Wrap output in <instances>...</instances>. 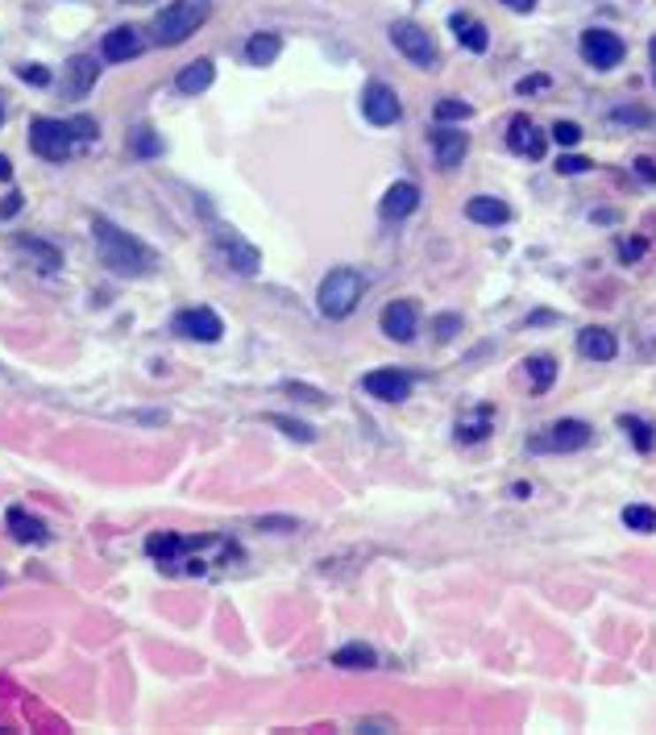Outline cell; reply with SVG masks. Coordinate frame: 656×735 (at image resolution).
Listing matches in <instances>:
<instances>
[{"label": "cell", "instance_id": "d590c367", "mask_svg": "<svg viewBox=\"0 0 656 735\" xmlns=\"http://www.w3.org/2000/svg\"><path fill=\"white\" fill-rule=\"evenodd\" d=\"M432 328H437V341H453L457 337V333H461V316H437V320H432Z\"/></svg>", "mask_w": 656, "mask_h": 735}, {"label": "cell", "instance_id": "7c38bea8", "mask_svg": "<svg viewBox=\"0 0 656 735\" xmlns=\"http://www.w3.org/2000/svg\"><path fill=\"white\" fill-rule=\"evenodd\" d=\"M378 325H383V333L391 341H399V345H408V341H416V325H420V308L411 300H395L386 303L383 316H378Z\"/></svg>", "mask_w": 656, "mask_h": 735}, {"label": "cell", "instance_id": "e575fe53", "mask_svg": "<svg viewBox=\"0 0 656 735\" xmlns=\"http://www.w3.org/2000/svg\"><path fill=\"white\" fill-rule=\"evenodd\" d=\"M590 158H582V154H561L557 158V175H586L590 171Z\"/></svg>", "mask_w": 656, "mask_h": 735}, {"label": "cell", "instance_id": "1f68e13d", "mask_svg": "<svg viewBox=\"0 0 656 735\" xmlns=\"http://www.w3.org/2000/svg\"><path fill=\"white\" fill-rule=\"evenodd\" d=\"M469 104L465 100H457V96H445V100H437V109H432V117H437L440 125H449V121H465L469 117Z\"/></svg>", "mask_w": 656, "mask_h": 735}, {"label": "cell", "instance_id": "8d00e7d4", "mask_svg": "<svg viewBox=\"0 0 656 735\" xmlns=\"http://www.w3.org/2000/svg\"><path fill=\"white\" fill-rule=\"evenodd\" d=\"M17 80L34 83V88H46V83H50V71L38 67V63H26V67H17Z\"/></svg>", "mask_w": 656, "mask_h": 735}, {"label": "cell", "instance_id": "4dcf8cb0", "mask_svg": "<svg viewBox=\"0 0 656 735\" xmlns=\"http://www.w3.org/2000/svg\"><path fill=\"white\" fill-rule=\"evenodd\" d=\"M266 424H274V428H283V433H287L291 440H303V445H312V440H316V428H312V424L291 420V416H278V411H271V416H266Z\"/></svg>", "mask_w": 656, "mask_h": 735}, {"label": "cell", "instance_id": "5bb4252c", "mask_svg": "<svg viewBox=\"0 0 656 735\" xmlns=\"http://www.w3.org/2000/svg\"><path fill=\"white\" fill-rule=\"evenodd\" d=\"M507 146L515 154H523V158H545L548 142L528 117H511V125H507Z\"/></svg>", "mask_w": 656, "mask_h": 735}, {"label": "cell", "instance_id": "52a82bcc", "mask_svg": "<svg viewBox=\"0 0 656 735\" xmlns=\"http://www.w3.org/2000/svg\"><path fill=\"white\" fill-rule=\"evenodd\" d=\"M590 445V424L586 420H557L545 436H536L528 449L532 453H577Z\"/></svg>", "mask_w": 656, "mask_h": 735}, {"label": "cell", "instance_id": "5b68a950", "mask_svg": "<svg viewBox=\"0 0 656 735\" xmlns=\"http://www.w3.org/2000/svg\"><path fill=\"white\" fill-rule=\"evenodd\" d=\"M386 34H391V46H395L403 58H411L416 67L432 71L440 63L437 42H432V34H428L424 26H416V21H395V26L386 29Z\"/></svg>", "mask_w": 656, "mask_h": 735}, {"label": "cell", "instance_id": "4316f807", "mask_svg": "<svg viewBox=\"0 0 656 735\" xmlns=\"http://www.w3.org/2000/svg\"><path fill=\"white\" fill-rule=\"evenodd\" d=\"M491 420H494L491 408H478V411H469V416H461V420H457V440H465V445L482 440V436L491 433Z\"/></svg>", "mask_w": 656, "mask_h": 735}, {"label": "cell", "instance_id": "8fae6325", "mask_svg": "<svg viewBox=\"0 0 656 735\" xmlns=\"http://www.w3.org/2000/svg\"><path fill=\"white\" fill-rule=\"evenodd\" d=\"M362 387H366V395L383 399V403H403V399H411V374H403V370H395V366L370 370L366 379H362Z\"/></svg>", "mask_w": 656, "mask_h": 735}, {"label": "cell", "instance_id": "4fadbf2b", "mask_svg": "<svg viewBox=\"0 0 656 735\" xmlns=\"http://www.w3.org/2000/svg\"><path fill=\"white\" fill-rule=\"evenodd\" d=\"M141 46H146V42H141V34H137L133 26H117L100 38V55L109 58V63H129V58L141 55Z\"/></svg>", "mask_w": 656, "mask_h": 735}, {"label": "cell", "instance_id": "d6986e66", "mask_svg": "<svg viewBox=\"0 0 656 735\" xmlns=\"http://www.w3.org/2000/svg\"><path fill=\"white\" fill-rule=\"evenodd\" d=\"M212 80H217V67H212V58H195V63H187V67L179 71L175 88L183 96H200L212 88Z\"/></svg>", "mask_w": 656, "mask_h": 735}, {"label": "cell", "instance_id": "484cf974", "mask_svg": "<svg viewBox=\"0 0 656 735\" xmlns=\"http://www.w3.org/2000/svg\"><path fill=\"white\" fill-rule=\"evenodd\" d=\"M67 71H71V96H88L100 75V63L92 55H80V58H71Z\"/></svg>", "mask_w": 656, "mask_h": 735}, {"label": "cell", "instance_id": "ee69618b", "mask_svg": "<svg viewBox=\"0 0 656 735\" xmlns=\"http://www.w3.org/2000/svg\"><path fill=\"white\" fill-rule=\"evenodd\" d=\"M378 727H395V723L391 719H366L362 723V731H378Z\"/></svg>", "mask_w": 656, "mask_h": 735}, {"label": "cell", "instance_id": "f6af8a7d", "mask_svg": "<svg viewBox=\"0 0 656 735\" xmlns=\"http://www.w3.org/2000/svg\"><path fill=\"white\" fill-rule=\"evenodd\" d=\"M0 179H9V158L0 154Z\"/></svg>", "mask_w": 656, "mask_h": 735}, {"label": "cell", "instance_id": "ab89813d", "mask_svg": "<svg viewBox=\"0 0 656 735\" xmlns=\"http://www.w3.org/2000/svg\"><path fill=\"white\" fill-rule=\"evenodd\" d=\"M636 175H640L644 183H656V163L652 158H636Z\"/></svg>", "mask_w": 656, "mask_h": 735}, {"label": "cell", "instance_id": "ac0fdd59", "mask_svg": "<svg viewBox=\"0 0 656 735\" xmlns=\"http://www.w3.org/2000/svg\"><path fill=\"white\" fill-rule=\"evenodd\" d=\"M4 519H9V532H13L21 545H46V540H50L46 524L29 516L26 507H9V516H4Z\"/></svg>", "mask_w": 656, "mask_h": 735}, {"label": "cell", "instance_id": "7dc6e473", "mask_svg": "<svg viewBox=\"0 0 656 735\" xmlns=\"http://www.w3.org/2000/svg\"><path fill=\"white\" fill-rule=\"evenodd\" d=\"M0 121H4V109H0Z\"/></svg>", "mask_w": 656, "mask_h": 735}, {"label": "cell", "instance_id": "cb8c5ba5", "mask_svg": "<svg viewBox=\"0 0 656 735\" xmlns=\"http://www.w3.org/2000/svg\"><path fill=\"white\" fill-rule=\"evenodd\" d=\"M332 665H337V669H374V665H378V653H374L370 644L354 640V644H345V648L332 653Z\"/></svg>", "mask_w": 656, "mask_h": 735}, {"label": "cell", "instance_id": "7bdbcfd3", "mask_svg": "<svg viewBox=\"0 0 656 735\" xmlns=\"http://www.w3.org/2000/svg\"><path fill=\"white\" fill-rule=\"evenodd\" d=\"M507 9H515V13H532L536 9V0H503Z\"/></svg>", "mask_w": 656, "mask_h": 735}, {"label": "cell", "instance_id": "277c9868", "mask_svg": "<svg viewBox=\"0 0 656 735\" xmlns=\"http://www.w3.org/2000/svg\"><path fill=\"white\" fill-rule=\"evenodd\" d=\"M29 146L46 163H67L71 154H75V146H80V137H75L71 117L67 121H58V117H34L29 121Z\"/></svg>", "mask_w": 656, "mask_h": 735}, {"label": "cell", "instance_id": "74e56055", "mask_svg": "<svg viewBox=\"0 0 656 735\" xmlns=\"http://www.w3.org/2000/svg\"><path fill=\"white\" fill-rule=\"evenodd\" d=\"M283 387H287L291 395H300L303 403H324V395H320V391H312V387H303V382H283Z\"/></svg>", "mask_w": 656, "mask_h": 735}, {"label": "cell", "instance_id": "44dd1931", "mask_svg": "<svg viewBox=\"0 0 656 735\" xmlns=\"http://www.w3.org/2000/svg\"><path fill=\"white\" fill-rule=\"evenodd\" d=\"M465 217L474 220V225H507V220H511V208H507L499 195H474V200L465 204Z\"/></svg>", "mask_w": 656, "mask_h": 735}, {"label": "cell", "instance_id": "e0dca14e", "mask_svg": "<svg viewBox=\"0 0 656 735\" xmlns=\"http://www.w3.org/2000/svg\"><path fill=\"white\" fill-rule=\"evenodd\" d=\"M577 349H582V357H590V362H611V357L619 354V341H615V333H606V328H582V333H577Z\"/></svg>", "mask_w": 656, "mask_h": 735}, {"label": "cell", "instance_id": "836d02e7", "mask_svg": "<svg viewBox=\"0 0 656 735\" xmlns=\"http://www.w3.org/2000/svg\"><path fill=\"white\" fill-rule=\"evenodd\" d=\"M548 137H553L557 146H565V150H569V146H577V142H582V125H577V121H557Z\"/></svg>", "mask_w": 656, "mask_h": 735}, {"label": "cell", "instance_id": "f1b7e54d", "mask_svg": "<svg viewBox=\"0 0 656 735\" xmlns=\"http://www.w3.org/2000/svg\"><path fill=\"white\" fill-rule=\"evenodd\" d=\"M129 154L133 158H158L163 154V137L154 134L150 125H137L133 134H129Z\"/></svg>", "mask_w": 656, "mask_h": 735}, {"label": "cell", "instance_id": "ba28073f", "mask_svg": "<svg viewBox=\"0 0 656 735\" xmlns=\"http://www.w3.org/2000/svg\"><path fill=\"white\" fill-rule=\"evenodd\" d=\"M577 46H582V58H586L590 67H599V71L619 67V58L628 55L623 38H619V34H611V29H586Z\"/></svg>", "mask_w": 656, "mask_h": 735}, {"label": "cell", "instance_id": "d4e9b609", "mask_svg": "<svg viewBox=\"0 0 656 735\" xmlns=\"http://www.w3.org/2000/svg\"><path fill=\"white\" fill-rule=\"evenodd\" d=\"M278 50H283V38H278V34H254V38L246 42V58L254 67H271L274 58H278Z\"/></svg>", "mask_w": 656, "mask_h": 735}, {"label": "cell", "instance_id": "d6a6232c", "mask_svg": "<svg viewBox=\"0 0 656 735\" xmlns=\"http://www.w3.org/2000/svg\"><path fill=\"white\" fill-rule=\"evenodd\" d=\"M623 524H628L631 532H656V511L652 507H644V503L623 507Z\"/></svg>", "mask_w": 656, "mask_h": 735}, {"label": "cell", "instance_id": "6da1fadb", "mask_svg": "<svg viewBox=\"0 0 656 735\" xmlns=\"http://www.w3.org/2000/svg\"><path fill=\"white\" fill-rule=\"evenodd\" d=\"M92 237H96V254L100 262L109 266L112 274H121V279H141V274H150L158 266L154 258V249L129 237L121 225H112L109 217H92Z\"/></svg>", "mask_w": 656, "mask_h": 735}, {"label": "cell", "instance_id": "8992f818", "mask_svg": "<svg viewBox=\"0 0 656 735\" xmlns=\"http://www.w3.org/2000/svg\"><path fill=\"white\" fill-rule=\"evenodd\" d=\"M212 258L225 262V266L237 274H258V266H262L258 249L249 241H241L233 229H220V225H217V233H212Z\"/></svg>", "mask_w": 656, "mask_h": 735}, {"label": "cell", "instance_id": "f546056e", "mask_svg": "<svg viewBox=\"0 0 656 735\" xmlns=\"http://www.w3.org/2000/svg\"><path fill=\"white\" fill-rule=\"evenodd\" d=\"M619 428L631 436V445L640 453H648L656 445V436H652V424L648 420H640V416H619Z\"/></svg>", "mask_w": 656, "mask_h": 735}, {"label": "cell", "instance_id": "7402d4cb", "mask_svg": "<svg viewBox=\"0 0 656 735\" xmlns=\"http://www.w3.org/2000/svg\"><path fill=\"white\" fill-rule=\"evenodd\" d=\"M13 249L38 262V271H58V266H63V254H58L55 245L38 241V237H26V233H17V237H13Z\"/></svg>", "mask_w": 656, "mask_h": 735}, {"label": "cell", "instance_id": "9a60e30c", "mask_svg": "<svg viewBox=\"0 0 656 735\" xmlns=\"http://www.w3.org/2000/svg\"><path fill=\"white\" fill-rule=\"evenodd\" d=\"M432 150H437V166H440V171H453V166L465 158V150H469V137H465L461 129L440 125V129H432Z\"/></svg>", "mask_w": 656, "mask_h": 735}, {"label": "cell", "instance_id": "83f0119b", "mask_svg": "<svg viewBox=\"0 0 656 735\" xmlns=\"http://www.w3.org/2000/svg\"><path fill=\"white\" fill-rule=\"evenodd\" d=\"M523 366H528V379H532V391H536V395H545L548 387H553V379H557V362H553L548 354H536V357H528Z\"/></svg>", "mask_w": 656, "mask_h": 735}, {"label": "cell", "instance_id": "7a4b0ae2", "mask_svg": "<svg viewBox=\"0 0 656 735\" xmlns=\"http://www.w3.org/2000/svg\"><path fill=\"white\" fill-rule=\"evenodd\" d=\"M370 279L357 266H337V271H328L320 279V291H316V308L328 316V320H345V316L354 312L362 295H366Z\"/></svg>", "mask_w": 656, "mask_h": 735}, {"label": "cell", "instance_id": "9c48e42d", "mask_svg": "<svg viewBox=\"0 0 656 735\" xmlns=\"http://www.w3.org/2000/svg\"><path fill=\"white\" fill-rule=\"evenodd\" d=\"M362 112H366L370 125H395L403 117V104H399V96L391 83H366V92H362Z\"/></svg>", "mask_w": 656, "mask_h": 735}, {"label": "cell", "instance_id": "30bf717a", "mask_svg": "<svg viewBox=\"0 0 656 735\" xmlns=\"http://www.w3.org/2000/svg\"><path fill=\"white\" fill-rule=\"evenodd\" d=\"M171 333H179V337H187V341H204V345H212V341H220L225 325H220V316L212 312V308H187V312H179L175 320H171Z\"/></svg>", "mask_w": 656, "mask_h": 735}, {"label": "cell", "instance_id": "3957f363", "mask_svg": "<svg viewBox=\"0 0 656 735\" xmlns=\"http://www.w3.org/2000/svg\"><path fill=\"white\" fill-rule=\"evenodd\" d=\"M212 17V0H171L163 13L154 17V42L158 46H179Z\"/></svg>", "mask_w": 656, "mask_h": 735}, {"label": "cell", "instance_id": "2e32d148", "mask_svg": "<svg viewBox=\"0 0 656 735\" xmlns=\"http://www.w3.org/2000/svg\"><path fill=\"white\" fill-rule=\"evenodd\" d=\"M416 208H420V188L403 179V183H391V188H386L378 212H383L386 220H403V217H411Z\"/></svg>", "mask_w": 656, "mask_h": 735}, {"label": "cell", "instance_id": "bcb514c9", "mask_svg": "<svg viewBox=\"0 0 656 735\" xmlns=\"http://www.w3.org/2000/svg\"><path fill=\"white\" fill-rule=\"evenodd\" d=\"M648 50H652V63H656V38H652V42H648Z\"/></svg>", "mask_w": 656, "mask_h": 735}, {"label": "cell", "instance_id": "b9f144b4", "mask_svg": "<svg viewBox=\"0 0 656 735\" xmlns=\"http://www.w3.org/2000/svg\"><path fill=\"white\" fill-rule=\"evenodd\" d=\"M540 88H548V80H545V75H536V80H520V96L540 92Z\"/></svg>", "mask_w": 656, "mask_h": 735}, {"label": "cell", "instance_id": "603a6c76", "mask_svg": "<svg viewBox=\"0 0 656 735\" xmlns=\"http://www.w3.org/2000/svg\"><path fill=\"white\" fill-rule=\"evenodd\" d=\"M146 553L163 565H175L179 553H187V536H175V532H154L146 536Z\"/></svg>", "mask_w": 656, "mask_h": 735}, {"label": "cell", "instance_id": "60d3db41", "mask_svg": "<svg viewBox=\"0 0 656 735\" xmlns=\"http://www.w3.org/2000/svg\"><path fill=\"white\" fill-rule=\"evenodd\" d=\"M17 208H21V195L9 191V195H4V204H0V217H17Z\"/></svg>", "mask_w": 656, "mask_h": 735}, {"label": "cell", "instance_id": "ffe728a7", "mask_svg": "<svg viewBox=\"0 0 656 735\" xmlns=\"http://www.w3.org/2000/svg\"><path fill=\"white\" fill-rule=\"evenodd\" d=\"M449 26H453V34H457V42H461L465 50H474V55H482V50L491 46V34H486V26H482V21H474L469 13H453Z\"/></svg>", "mask_w": 656, "mask_h": 735}, {"label": "cell", "instance_id": "f35d334b", "mask_svg": "<svg viewBox=\"0 0 656 735\" xmlns=\"http://www.w3.org/2000/svg\"><path fill=\"white\" fill-rule=\"evenodd\" d=\"M640 254H644V241H640V237H631V241H619V258H623V262H636Z\"/></svg>", "mask_w": 656, "mask_h": 735}]
</instances>
